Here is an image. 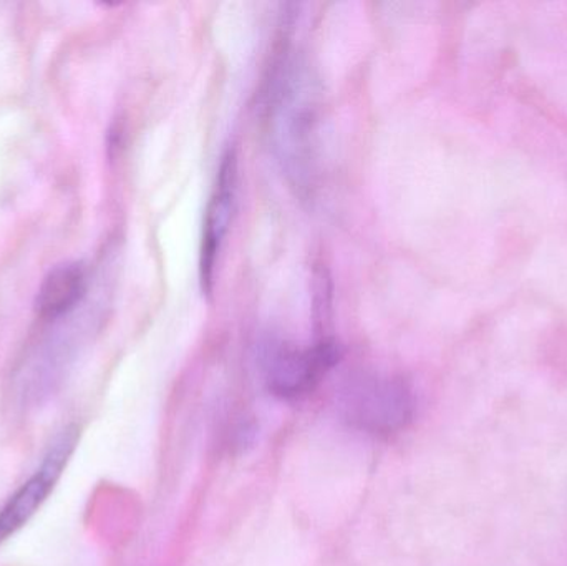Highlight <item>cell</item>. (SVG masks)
<instances>
[{
    "mask_svg": "<svg viewBox=\"0 0 567 566\" xmlns=\"http://www.w3.org/2000/svg\"><path fill=\"white\" fill-rule=\"evenodd\" d=\"M306 60L284 47L269 73L266 115L272 152L300 196L316 188L319 165V95Z\"/></svg>",
    "mask_w": 567,
    "mask_h": 566,
    "instance_id": "6da1fadb",
    "label": "cell"
},
{
    "mask_svg": "<svg viewBox=\"0 0 567 566\" xmlns=\"http://www.w3.org/2000/svg\"><path fill=\"white\" fill-rule=\"evenodd\" d=\"M415 408L409 382L392 375L353 379L340 398L342 418L357 431L379 438L403 431L412 422Z\"/></svg>",
    "mask_w": 567,
    "mask_h": 566,
    "instance_id": "7a4b0ae2",
    "label": "cell"
},
{
    "mask_svg": "<svg viewBox=\"0 0 567 566\" xmlns=\"http://www.w3.org/2000/svg\"><path fill=\"white\" fill-rule=\"evenodd\" d=\"M340 354L339 346L330 339H322L306 348L284 341L265 342L259 352V362L266 388L276 398L287 401L303 398L340 361Z\"/></svg>",
    "mask_w": 567,
    "mask_h": 566,
    "instance_id": "3957f363",
    "label": "cell"
},
{
    "mask_svg": "<svg viewBox=\"0 0 567 566\" xmlns=\"http://www.w3.org/2000/svg\"><path fill=\"white\" fill-rule=\"evenodd\" d=\"M80 431L75 425L63 429L52 445L47 451L42 464L37 469L35 474L9 498L2 511H0V544L7 541L10 535L19 532L33 515L37 514L43 502L47 501L56 482L62 477L76 444H79Z\"/></svg>",
    "mask_w": 567,
    "mask_h": 566,
    "instance_id": "277c9868",
    "label": "cell"
},
{
    "mask_svg": "<svg viewBox=\"0 0 567 566\" xmlns=\"http://www.w3.org/2000/svg\"><path fill=\"white\" fill-rule=\"evenodd\" d=\"M236 189H238V156L235 148H228L219 162L215 188H213L205 222H203L199 279L206 295H212L215 288L216 266H218L223 243L231 223Z\"/></svg>",
    "mask_w": 567,
    "mask_h": 566,
    "instance_id": "5b68a950",
    "label": "cell"
},
{
    "mask_svg": "<svg viewBox=\"0 0 567 566\" xmlns=\"http://www.w3.org/2000/svg\"><path fill=\"white\" fill-rule=\"evenodd\" d=\"M89 291V271L83 263L56 266L43 279L37 292V315L47 321L65 318L75 311Z\"/></svg>",
    "mask_w": 567,
    "mask_h": 566,
    "instance_id": "8992f818",
    "label": "cell"
}]
</instances>
